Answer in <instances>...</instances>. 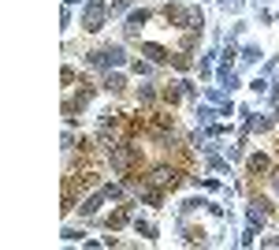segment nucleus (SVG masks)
I'll use <instances>...</instances> for the list:
<instances>
[{
	"instance_id": "7ed1b4c3",
	"label": "nucleus",
	"mask_w": 279,
	"mask_h": 250,
	"mask_svg": "<svg viewBox=\"0 0 279 250\" xmlns=\"http://www.w3.org/2000/svg\"><path fill=\"white\" fill-rule=\"evenodd\" d=\"M249 168H253V172H264L268 161H264V157H253V161H249Z\"/></svg>"
},
{
	"instance_id": "f257e3e1",
	"label": "nucleus",
	"mask_w": 279,
	"mask_h": 250,
	"mask_svg": "<svg viewBox=\"0 0 279 250\" xmlns=\"http://www.w3.org/2000/svg\"><path fill=\"white\" fill-rule=\"evenodd\" d=\"M153 183H160V187H175V183H179V172H175V168H157V172H153Z\"/></svg>"
},
{
	"instance_id": "f03ea898",
	"label": "nucleus",
	"mask_w": 279,
	"mask_h": 250,
	"mask_svg": "<svg viewBox=\"0 0 279 250\" xmlns=\"http://www.w3.org/2000/svg\"><path fill=\"white\" fill-rule=\"evenodd\" d=\"M86 30H101V4L90 8V15H86Z\"/></svg>"
}]
</instances>
